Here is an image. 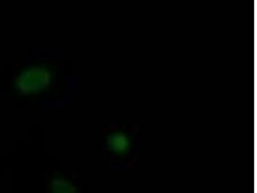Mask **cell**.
Listing matches in <instances>:
<instances>
[{
	"label": "cell",
	"instance_id": "obj_1",
	"mask_svg": "<svg viewBox=\"0 0 257 193\" xmlns=\"http://www.w3.org/2000/svg\"><path fill=\"white\" fill-rule=\"evenodd\" d=\"M51 81V72L43 67H32L16 79V84L23 95H32L47 88Z\"/></svg>",
	"mask_w": 257,
	"mask_h": 193
},
{
	"label": "cell",
	"instance_id": "obj_3",
	"mask_svg": "<svg viewBox=\"0 0 257 193\" xmlns=\"http://www.w3.org/2000/svg\"><path fill=\"white\" fill-rule=\"evenodd\" d=\"M51 189L55 192H69L70 190V185L67 181L63 180H54L51 184Z\"/></svg>",
	"mask_w": 257,
	"mask_h": 193
},
{
	"label": "cell",
	"instance_id": "obj_2",
	"mask_svg": "<svg viewBox=\"0 0 257 193\" xmlns=\"http://www.w3.org/2000/svg\"><path fill=\"white\" fill-rule=\"evenodd\" d=\"M106 143L112 152L117 154H123L128 150V139L123 133H115L110 134L107 137Z\"/></svg>",
	"mask_w": 257,
	"mask_h": 193
}]
</instances>
